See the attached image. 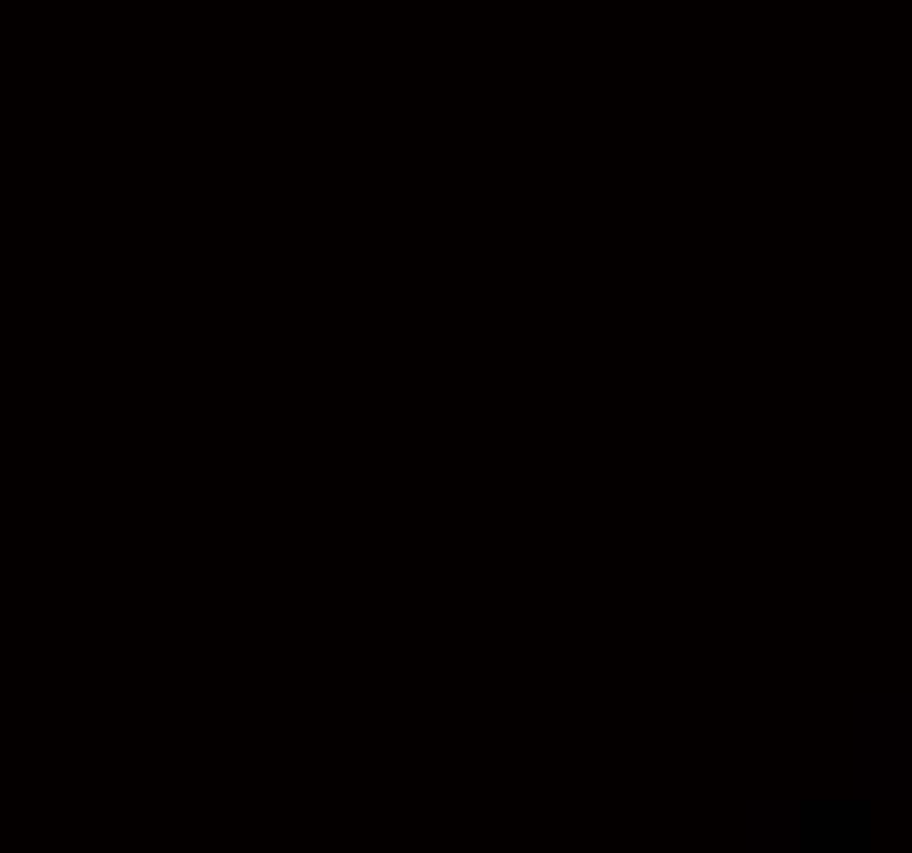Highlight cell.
<instances>
[{"instance_id":"6da1fadb","label":"cell","mask_w":912,"mask_h":853,"mask_svg":"<svg viewBox=\"0 0 912 853\" xmlns=\"http://www.w3.org/2000/svg\"><path fill=\"white\" fill-rule=\"evenodd\" d=\"M866 794H906V703H873L866 710Z\"/></svg>"}]
</instances>
